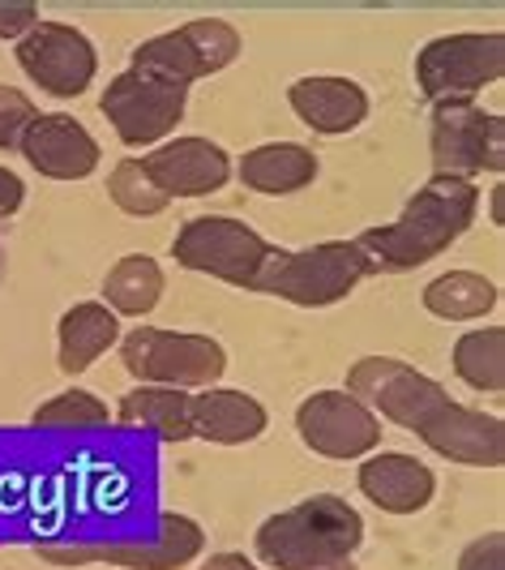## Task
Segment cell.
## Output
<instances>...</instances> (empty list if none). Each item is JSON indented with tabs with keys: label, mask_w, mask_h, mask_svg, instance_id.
I'll use <instances>...</instances> for the list:
<instances>
[{
	"label": "cell",
	"mask_w": 505,
	"mask_h": 570,
	"mask_svg": "<svg viewBox=\"0 0 505 570\" xmlns=\"http://www.w3.org/2000/svg\"><path fill=\"white\" fill-rule=\"evenodd\" d=\"M479 215L476 180L458 176H433L416 198L403 206V215L386 228H368L356 245L373 262V275H407L424 262L442 257L458 245Z\"/></svg>",
	"instance_id": "obj_1"
},
{
	"label": "cell",
	"mask_w": 505,
	"mask_h": 570,
	"mask_svg": "<svg viewBox=\"0 0 505 570\" xmlns=\"http://www.w3.org/2000/svg\"><path fill=\"white\" fill-rule=\"evenodd\" d=\"M365 544V519L338 493H313L305 502L275 511L253 537L257 562L270 570H313L356 558Z\"/></svg>",
	"instance_id": "obj_2"
},
{
	"label": "cell",
	"mask_w": 505,
	"mask_h": 570,
	"mask_svg": "<svg viewBox=\"0 0 505 570\" xmlns=\"http://www.w3.org/2000/svg\"><path fill=\"white\" fill-rule=\"evenodd\" d=\"M373 275V262L356 240H321L305 249H275L253 292L279 296L296 309H330Z\"/></svg>",
	"instance_id": "obj_3"
},
{
	"label": "cell",
	"mask_w": 505,
	"mask_h": 570,
	"mask_svg": "<svg viewBox=\"0 0 505 570\" xmlns=\"http://www.w3.org/2000/svg\"><path fill=\"white\" fill-rule=\"evenodd\" d=\"M120 365L138 386H171V391H206L227 373V347L201 331L171 326H138L120 335Z\"/></svg>",
	"instance_id": "obj_4"
},
{
	"label": "cell",
	"mask_w": 505,
	"mask_h": 570,
	"mask_svg": "<svg viewBox=\"0 0 505 570\" xmlns=\"http://www.w3.org/2000/svg\"><path fill=\"white\" fill-rule=\"evenodd\" d=\"M270 254L275 245L236 215H194L171 236V257L185 271L231 287H257Z\"/></svg>",
	"instance_id": "obj_5"
},
{
	"label": "cell",
	"mask_w": 505,
	"mask_h": 570,
	"mask_svg": "<svg viewBox=\"0 0 505 570\" xmlns=\"http://www.w3.org/2000/svg\"><path fill=\"white\" fill-rule=\"evenodd\" d=\"M505 78L502 30H458L428 39L416 57V86L428 104H463Z\"/></svg>",
	"instance_id": "obj_6"
},
{
	"label": "cell",
	"mask_w": 505,
	"mask_h": 570,
	"mask_svg": "<svg viewBox=\"0 0 505 570\" xmlns=\"http://www.w3.org/2000/svg\"><path fill=\"white\" fill-rule=\"evenodd\" d=\"M240 48H245L240 30L231 22H224V18H194V22L164 30L155 39H141L133 48L129 69L189 90L201 78H215V73H224L227 65H236Z\"/></svg>",
	"instance_id": "obj_7"
},
{
	"label": "cell",
	"mask_w": 505,
	"mask_h": 570,
	"mask_svg": "<svg viewBox=\"0 0 505 570\" xmlns=\"http://www.w3.org/2000/svg\"><path fill=\"white\" fill-rule=\"evenodd\" d=\"M428 150H433V176H458V180L502 176L505 120L497 112H484L476 99L433 104Z\"/></svg>",
	"instance_id": "obj_8"
},
{
	"label": "cell",
	"mask_w": 505,
	"mask_h": 570,
	"mask_svg": "<svg viewBox=\"0 0 505 570\" xmlns=\"http://www.w3.org/2000/svg\"><path fill=\"white\" fill-rule=\"evenodd\" d=\"M185 108H189V90L185 86L159 82L150 73H138V69H125L116 73L108 90L99 95V112L112 125V134L125 146H155L168 142L176 134V125L185 120Z\"/></svg>",
	"instance_id": "obj_9"
},
{
	"label": "cell",
	"mask_w": 505,
	"mask_h": 570,
	"mask_svg": "<svg viewBox=\"0 0 505 570\" xmlns=\"http://www.w3.org/2000/svg\"><path fill=\"white\" fill-rule=\"evenodd\" d=\"M18 69L30 78V86H39L52 99H78L90 90L95 73H99V52L90 43V35L69 22H43L27 30L13 43Z\"/></svg>",
	"instance_id": "obj_10"
},
{
	"label": "cell",
	"mask_w": 505,
	"mask_h": 570,
	"mask_svg": "<svg viewBox=\"0 0 505 570\" xmlns=\"http://www.w3.org/2000/svg\"><path fill=\"white\" fill-rule=\"evenodd\" d=\"M296 433L313 455L338 459V463H360L365 455L382 451V421L377 412L351 400L343 386L338 391H313L296 407Z\"/></svg>",
	"instance_id": "obj_11"
},
{
	"label": "cell",
	"mask_w": 505,
	"mask_h": 570,
	"mask_svg": "<svg viewBox=\"0 0 505 570\" xmlns=\"http://www.w3.org/2000/svg\"><path fill=\"white\" fill-rule=\"evenodd\" d=\"M416 433H420V442L433 455L463 463V468H502L505 459L502 416L467 407V403L446 400Z\"/></svg>",
	"instance_id": "obj_12"
},
{
	"label": "cell",
	"mask_w": 505,
	"mask_h": 570,
	"mask_svg": "<svg viewBox=\"0 0 505 570\" xmlns=\"http://www.w3.org/2000/svg\"><path fill=\"white\" fill-rule=\"evenodd\" d=\"M141 168L150 171V180H155L171 202L210 198V194H219L227 180H231V155H227L219 142L189 134V138H168V142H159L141 159Z\"/></svg>",
	"instance_id": "obj_13"
},
{
	"label": "cell",
	"mask_w": 505,
	"mask_h": 570,
	"mask_svg": "<svg viewBox=\"0 0 505 570\" xmlns=\"http://www.w3.org/2000/svg\"><path fill=\"white\" fill-rule=\"evenodd\" d=\"M18 150L48 180H86L99 171V159H103L95 134L69 112H39Z\"/></svg>",
	"instance_id": "obj_14"
},
{
	"label": "cell",
	"mask_w": 505,
	"mask_h": 570,
	"mask_svg": "<svg viewBox=\"0 0 505 570\" xmlns=\"http://www.w3.org/2000/svg\"><path fill=\"white\" fill-rule=\"evenodd\" d=\"M291 112L300 116V125H309L317 138H347L368 120V90L356 78L343 73H309L296 78L287 90Z\"/></svg>",
	"instance_id": "obj_15"
},
{
	"label": "cell",
	"mask_w": 505,
	"mask_h": 570,
	"mask_svg": "<svg viewBox=\"0 0 505 570\" xmlns=\"http://www.w3.org/2000/svg\"><path fill=\"white\" fill-rule=\"evenodd\" d=\"M356 489L365 493L382 514H420L433 493H437V476L424 459L407 455V451H373L360 459L356 472Z\"/></svg>",
	"instance_id": "obj_16"
},
{
	"label": "cell",
	"mask_w": 505,
	"mask_h": 570,
	"mask_svg": "<svg viewBox=\"0 0 505 570\" xmlns=\"http://www.w3.org/2000/svg\"><path fill=\"white\" fill-rule=\"evenodd\" d=\"M206 553V532L189 514L164 511L159 514V532L150 541H112V544H90V567L108 562L120 570H185L194 567Z\"/></svg>",
	"instance_id": "obj_17"
},
{
	"label": "cell",
	"mask_w": 505,
	"mask_h": 570,
	"mask_svg": "<svg viewBox=\"0 0 505 570\" xmlns=\"http://www.w3.org/2000/svg\"><path fill=\"white\" fill-rule=\"evenodd\" d=\"M189 421H194V438L210 442V446H249L266 433L270 412L261 400H253L249 391L206 386L189 400Z\"/></svg>",
	"instance_id": "obj_18"
},
{
	"label": "cell",
	"mask_w": 505,
	"mask_h": 570,
	"mask_svg": "<svg viewBox=\"0 0 505 570\" xmlns=\"http://www.w3.org/2000/svg\"><path fill=\"white\" fill-rule=\"evenodd\" d=\"M317 171H321L317 155L300 142H261L245 150L240 164H231V176L261 198H291V194L309 189Z\"/></svg>",
	"instance_id": "obj_19"
},
{
	"label": "cell",
	"mask_w": 505,
	"mask_h": 570,
	"mask_svg": "<svg viewBox=\"0 0 505 570\" xmlns=\"http://www.w3.org/2000/svg\"><path fill=\"white\" fill-rule=\"evenodd\" d=\"M125 335L120 317L103 305V301H82L73 309H65L57 322V365L60 373L78 377L86 373L99 356H108Z\"/></svg>",
	"instance_id": "obj_20"
},
{
	"label": "cell",
	"mask_w": 505,
	"mask_h": 570,
	"mask_svg": "<svg viewBox=\"0 0 505 570\" xmlns=\"http://www.w3.org/2000/svg\"><path fill=\"white\" fill-rule=\"evenodd\" d=\"M189 400H194L189 391H171V386H133L112 407V421L155 433L159 442H189L194 438Z\"/></svg>",
	"instance_id": "obj_21"
},
{
	"label": "cell",
	"mask_w": 505,
	"mask_h": 570,
	"mask_svg": "<svg viewBox=\"0 0 505 570\" xmlns=\"http://www.w3.org/2000/svg\"><path fill=\"white\" fill-rule=\"evenodd\" d=\"M446 400H449L446 386H442L437 377H428V373H420L416 365L398 361L368 407L377 412V421H390V425L412 429V433H416V429H420Z\"/></svg>",
	"instance_id": "obj_22"
},
{
	"label": "cell",
	"mask_w": 505,
	"mask_h": 570,
	"mask_svg": "<svg viewBox=\"0 0 505 570\" xmlns=\"http://www.w3.org/2000/svg\"><path fill=\"white\" fill-rule=\"evenodd\" d=\"M420 305L424 314H433L437 322H484L502 305V292L479 271H446L424 284Z\"/></svg>",
	"instance_id": "obj_23"
},
{
	"label": "cell",
	"mask_w": 505,
	"mask_h": 570,
	"mask_svg": "<svg viewBox=\"0 0 505 570\" xmlns=\"http://www.w3.org/2000/svg\"><path fill=\"white\" fill-rule=\"evenodd\" d=\"M168 292V275L150 254H125L103 275V305L116 317H150Z\"/></svg>",
	"instance_id": "obj_24"
},
{
	"label": "cell",
	"mask_w": 505,
	"mask_h": 570,
	"mask_svg": "<svg viewBox=\"0 0 505 570\" xmlns=\"http://www.w3.org/2000/svg\"><path fill=\"white\" fill-rule=\"evenodd\" d=\"M454 377L472 391L484 395H502L505 391V326H479L458 335L454 352H449Z\"/></svg>",
	"instance_id": "obj_25"
},
{
	"label": "cell",
	"mask_w": 505,
	"mask_h": 570,
	"mask_svg": "<svg viewBox=\"0 0 505 570\" xmlns=\"http://www.w3.org/2000/svg\"><path fill=\"white\" fill-rule=\"evenodd\" d=\"M108 198L120 215L129 219H155L171 206V198L150 180V171L141 168V159H120L108 171Z\"/></svg>",
	"instance_id": "obj_26"
},
{
	"label": "cell",
	"mask_w": 505,
	"mask_h": 570,
	"mask_svg": "<svg viewBox=\"0 0 505 570\" xmlns=\"http://www.w3.org/2000/svg\"><path fill=\"white\" fill-rule=\"evenodd\" d=\"M30 421L43 429H103L112 425V407L99 400L95 391L69 386V391L52 395L48 403H39Z\"/></svg>",
	"instance_id": "obj_27"
},
{
	"label": "cell",
	"mask_w": 505,
	"mask_h": 570,
	"mask_svg": "<svg viewBox=\"0 0 505 570\" xmlns=\"http://www.w3.org/2000/svg\"><path fill=\"white\" fill-rule=\"evenodd\" d=\"M34 116H39V108L27 90L0 82V150H18Z\"/></svg>",
	"instance_id": "obj_28"
},
{
	"label": "cell",
	"mask_w": 505,
	"mask_h": 570,
	"mask_svg": "<svg viewBox=\"0 0 505 570\" xmlns=\"http://www.w3.org/2000/svg\"><path fill=\"white\" fill-rule=\"evenodd\" d=\"M394 365H398V356H365V361H356V365L347 370V386H343V391L368 407L373 395L382 391V382L394 373Z\"/></svg>",
	"instance_id": "obj_29"
},
{
	"label": "cell",
	"mask_w": 505,
	"mask_h": 570,
	"mask_svg": "<svg viewBox=\"0 0 505 570\" xmlns=\"http://www.w3.org/2000/svg\"><path fill=\"white\" fill-rule=\"evenodd\" d=\"M454 570H505V532H484L458 553Z\"/></svg>",
	"instance_id": "obj_30"
},
{
	"label": "cell",
	"mask_w": 505,
	"mask_h": 570,
	"mask_svg": "<svg viewBox=\"0 0 505 570\" xmlns=\"http://www.w3.org/2000/svg\"><path fill=\"white\" fill-rule=\"evenodd\" d=\"M34 27H39V4H30V0H0V39L18 43Z\"/></svg>",
	"instance_id": "obj_31"
},
{
	"label": "cell",
	"mask_w": 505,
	"mask_h": 570,
	"mask_svg": "<svg viewBox=\"0 0 505 570\" xmlns=\"http://www.w3.org/2000/svg\"><path fill=\"white\" fill-rule=\"evenodd\" d=\"M22 202H27V180L0 164V219H13L22 210Z\"/></svg>",
	"instance_id": "obj_32"
},
{
	"label": "cell",
	"mask_w": 505,
	"mask_h": 570,
	"mask_svg": "<svg viewBox=\"0 0 505 570\" xmlns=\"http://www.w3.org/2000/svg\"><path fill=\"white\" fill-rule=\"evenodd\" d=\"M197 570H261L249 553H236V549H224V553H210Z\"/></svg>",
	"instance_id": "obj_33"
},
{
	"label": "cell",
	"mask_w": 505,
	"mask_h": 570,
	"mask_svg": "<svg viewBox=\"0 0 505 570\" xmlns=\"http://www.w3.org/2000/svg\"><path fill=\"white\" fill-rule=\"evenodd\" d=\"M488 219H493L497 228H505V185L502 180L488 189Z\"/></svg>",
	"instance_id": "obj_34"
},
{
	"label": "cell",
	"mask_w": 505,
	"mask_h": 570,
	"mask_svg": "<svg viewBox=\"0 0 505 570\" xmlns=\"http://www.w3.org/2000/svg\"><path fill=\"white\" fill-rule=\"evenodd\" d=\"M313 570H360L351 558H343V562H326V567H313Z\"/></svg>",
	"instance_id": "obj_35"
},
{
	"label": "cell",
	"mask_w": 505,
	"mask_h": 570,
	"mask_svg": "<svg viewBox=\"0 0 505 570\" xmlns=\"http://www.w3.org/2000/svg\"><path fill=\"white\" fill-rule=\"evenodd\" d=\"M0 275H4V249H0Z\"/></svg>",
	"instance_id": "obj_36"
}]
</instances>
